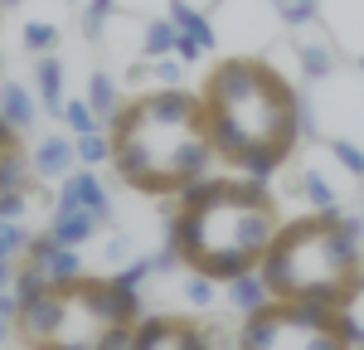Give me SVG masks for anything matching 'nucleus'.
Wrapping results in <instances>:
<instances>
[{
  "mask_svg": "<svg viewBox=\"0 0 364 350\" xmlns=\"http://www.w3.org/2000/svg\"><path fill=\"white\" fill-rule=\"evenodd\" d=\"M204 102L214 161L238 175H272L301 142V102L277 63L257 54L219 58L195 88Z\"/></svg>",
  "mask_w": 364,
  "mask_h": 350,
  "instance_id": "f257e3e1",
  "label": "nucleus"
},
{
  "mask_svg": "<svg viewBox=\"0 0 364 350\" xmlns=\"http://www.w3.org/2000/svg\"><path fill=\"white\" fill-rule=\"evenodd\" d=\"M282 229V204L257 175H204L170 209V253L204 282L252 277Z\"/></svg>",
  "mask_w": 364,
  "mask_h": 350,
  "instance_id": "f03ea898",
  "label": "nucleus"
},
{
  "mask_svg": "<svg viewBox=\"0 0 364 350\" xmlns=\"http://www.w3.org/2000/svg\"><path fill=\"white\" fill-rule=\"evenodd\" d=\"M107 161L136 195H185L214 166L204 102L190 88H146L122 97L107 117Z\"/></svg>",
  "mask_w": 364,
  "mask_h": 350,
  "instance_id": "7ed1b4c3",
  "label": "nucleus"
},
{
  "mask_svg": "<svg viewBox=\"0 0 364 350\" xmlns=\"http://www.w3.org/2000/svg\"><path fill=\"white\" fill-rule=\"evenodd\" d=\"M141 317V297L127 277L58 272L20 297L10 336L20 350H132Z\"/></svg>",
  "mask_w": 364,
  "mask_h": 350,
  "instance_id": "20e7f679",
  "label": "nucleus"
},
{
  "mask_svg": "<svg viewBox=\"0 0 364 350\" xmlns=\"http://www.w3.org/2000/svg\"><path fill=\"white\" fill-rule=\"evenodd\" d=\"M257 282L277 302L350 312L364 292L360 229L336 209H311L296 219H282L277 238L257 267Z\"/></svg>",
  "mask_w": 364,
  "mask_h": 350,
  "instance_id": "39448f33",
  "label": "nucleus"
},
{
  "mask_svg": "<svg viewBox=\"0 0 364 350\" xmlns=\"http://www.w3.org/2000/svg\"><path fill=\"white\" fill-rule=\"evenodd\" d=\"M364 331L350 312L301 307V302H257L238 326V350H355Z\"/></svg>",
  "mask_w": 364,
  "mask_h": 350,
  "instance_id": "423d86ee",
  "label": "nucleus"
},
{
  "mask_svg": "<svg viewBox=\"0 0 364 350\" xmlns=\"http://www.w3.org/2000/svg\"><path fill=\"white\" fill-rule=\"evenodd\" d=\"M132 350H219L214 346V331L195 317H180V312H156V317H141Z\"/></svg>",
  "mask_w": 364,
  "mask_h": 350,
  "instance_id": "0eeeda50",
  "label": "nucleus"
},
{
  "mask_svg": "<svg viewBox=\"0 0 364 350\" xmlns=\"http://www.w3.org/2000/svg\"><path fill=\"white\" fill-rule=\"evenodd\" d=\"M20 161H25V142H20V132L10 127V117L0 112V190H5V185L15 180Z\"/></svg>",
  "mask_w": 364,
  "mask_h": 350,
  "instance_id": "6e6552de",
  "label": "nucleus"
},
{
  "mask_svg": "<svg viewBox=\"0 0 364 350\" xmlns=\"http://www.w3.org/2000/svg\"><path fill=\"white\" fill-rule=\"evenodd\" d=\"M355 350H364V341H360V346H355Z\"/></svg>",
  "mask_w": 364,
  "mask_h": 350,
  "instance_id": "1a4fd4ad",
  "label": "nucleus"
}]
</instances>
